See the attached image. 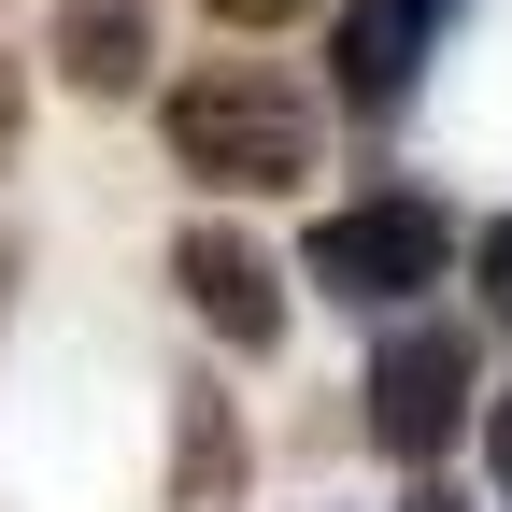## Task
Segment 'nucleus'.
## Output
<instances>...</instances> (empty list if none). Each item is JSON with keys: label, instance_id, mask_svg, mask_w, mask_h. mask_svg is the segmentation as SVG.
Returning <instances> with one entry per match:
<instances>
[{"label": "nucleus", "instance_id": "nucleus-8", "mask_svg": "<svg viewBox=\"0 0 512 512\" xmlns=\"http://www.w3.org/2000/svg\"><path fill=\"white\" fill-rule=\"evenodd\" d=\"M484 285H498V313H512V228H484Z\"/></svg>", "mask_w": 512, "mask_h": 512}, {"label": "nucleus", "instance_id": "nucleus-2", "mask_svg": "<svg viewBox=\"0 0 512 512\" xmlns=\"http://www.w3.org/2000/svg\"><path fill=\"white\" fill-rule=\"evenodd\" d=\"M441 256H456L441 200H342L328 228H313V285H342V299H413V285H441Z\"/></svg>", "mask_w": 512, "mask_h": 512}, {"label": "nucleus", "instance_id": "nucleus-10", "mask_svg": "<svg viewBox=\"0 0 512 512\" xmlns=\"http://www.w3.org/2000/svg\"><path fill=\"white\" fill-rule=\"evenodd\" d=\"M498 484H512V399H498Z\"/></svg>", "mask_w": 512, "mask_h": 512}, {"label": "nucleus", "instance_id": "nucleus-4", "mask_svg": "<svg viewBox=\"0 0 512 512\" xmlns=\"http://www.w3.org/2000/svg\"><path fill=\"white\" fill-rule=\"evenodd\" d=\"M441 29H456V0H342V100L356 114H399L427 86Z\"/></svg>", "mask_w": 512, "mask_h": 512}, {"label": "nucleus", "instance_id": "nucleus-6", "mask_svg": "<svg viewBox=\"0 0 512 512\" xmlns=\"http://www.w3.org/2000/svg\"><path fill=\"white\" fill-rule=\"evenodd\" d=\"M72 86H128V43H143V15H128V0H72Z\"/></svg>", "mask_w": 512, "mask_h": 512}, {"label": "nucleus", "instance_id": "nucleus-11", "mask_svg": "<svg viewBox=\"0 0 512 512\" xmlns=\"http://www.w3.org/2000/svg\"><path fill=\"white\" fill-rule=\"evenodd\" d=\"M413 512H456V498H413Z\"/></svg>", "mask_w": 512, "mask_h": 512}, {"label": "nucleus", "instance_id": "nucleus-9", "mask_svg": "<svg viewBox=\"0 0 512 512\" xmlns=\"http://www.w3.org/2000/svg\"><path fill=\"white\" fill-rule=\"evenodd\" d=\"M15 114H29V100H15V57H0V157H15Z\"/></svg>", "mask_w": 512, "mask_h": 512}, {"label": "nucleus", "instance_id": "nucleus-7", "mask_svg": "<svg viewBox=\"0 0 512 512\" xmlns=\"http://www.w3.org/2000/svg\"><path fill=\"white\" fill-rule=\"evenodd\" d=\"M214 15H228V29H285L299 0H214Z\"/></svg>", "mask_w": 512, "mask_h": 512}, {"label": "nucleus", "instance_id": "nucleus-5", "mask_svg": "<svg viewBox=\"0 0 512 512\" xmlns=\"http://www.w3.org/2000/svg\"><path fill=\"white\" fill-rule=\"evenodd\" d=\"M171 271H185V299H200V328H214V342H242V356H256V342H285V299H271V256H256V242L200 228Z\"/></svg>", "mask_w": 512, "mask_h": 512}, {"label": "nucleus", "instance_id": "nucleus-1", "mask_svg": "<svg viewBox=\"0 0 512 512\" xmlns=\"http://www.w3.org/2000/svg\"><path fill=\"white\" fill-rule=\"evenodd\" d=\"M171 157L200 185H299L313 171V100L285 72H200V86H171Z\"/></svg>", "mask_w": 512, "mask_h": 512}, {"label": "nucleus", "instance_id": "nucleus-3", "mask_svg": "<svg viewBox=\"0 0 512 512\" xmlns=\"http://www.w3.org/2000/svg\"><path fill=\"white\" fill-rule=\"evenodd\" d=\"M456 413H470V342L456 328H399L384 370H370V441L384 456H441Z\"/></svg>", "mask_w": 512, "mask_h": 512}]
</instances>
